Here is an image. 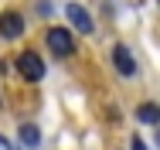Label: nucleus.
Returning <instances> with one entry per match:
<instances>
[{"label": "nucleus", "mask_w": 160, "mask_h": 150, "mask_svg": "<svg viewBox=\"0 0 160 150\" xmlns=\"http://www.w3.org/2000/svg\"><path fill=\"white\" fill-rule=\"evenodd\" d=\"M21 143H24V147H38V143H41V133H38L34 123H24V126H21Z\"/></svg>", "instance_id": "nucleus-6"}, {"label": "nucleus", "mask_w": 160, "mask_h": 150, "mask_svg": "<svg viewBox=\"0 0 160 150\" xmlns=\"http://www.w3.org/2000/svg\"><path fill=\"white\" fill-rule=\"evenodd\" d=\"M129 150H147V147H143V140H136V137H133V143H129Z\"/></svg>", "instance_id": "nucleus-8"}, {"label": "nucleus", "mask_w": 160, "mask_h": 150, "mask_svg": "<svg viewBox=\"0 0 160 150\" xmlns=\"http://www.w3.org/2000/svg\"><path fill=\"white\" fill-rule=\"evenodd\" d=\"M0 150H10V143H7V140H3V137H0Z\"/></svg>", "instance_id": "nucleus-9"}, {"label": "nucleus", "mask_w": 160, "mask_h": 150, "mask_svg": "<svg viewBox=\"0 0 160 150\" xmlns=\"http://www.w3.org/2000/svg\"><path fill=\"white\" fill-rule=\"evenodd\" d=\"M17 72H21V79H28V82H41V79H44V61L38 58L34 51H24V55H17Z\"/></svg>", "instance_id": "nucleus-1"}, {"label": "nucleus", "mask_w": 160, "mask_h": 150, "mask_svg": "<svg viewBox=\"0 0 160 150\" xmlns=\"http://www.w3.org/2000/svg\"><path fill=\"white\" fill-rule=\"evenodd\" d=\"M44 41H48V48H51V55H58V58H68L72 55V48H75V41H72V34L65 28H51L44 34Z\"/></svg>", "instance_id": "nucleus-2"}, {"label": "nucleus", "mask_w": 160, "mask_h": 150, "mask_svg": "<svg viewBox=\"0 0 160 150\" xmlns=\"http://www.w3.org/2000/svg\"><path fill=\"white\" fill-rule=\"evenodd\" d=\"M0 34H3V38H21V34H24V17L14 14V10H7V14L0 17Z\"/></svg>", "instance_id": "nucleus-5"}, {"label": "nucleus", "mask_w": 160, "mask_h": 150, "mask_svg": "<svg viewBox=\"0 0 160 150\" xmlns=\"http://www.w3.org/2000/svg\"><path fill=\"white\" fill-rule=\"evenodd\" d=\"M136 116H140V120H143V123H157V120H160V113H157V106H143V109H140V113H136Z\"/></svg>", "instance_id": "nucleus-7"}, {"label": "nucleus", "mask_w": 160, "mask_h": 150, "mask_svg": "<svg viewBox=\"0 0 160 150\" xmlns=\"http://www.w3.org/2000/svg\"><path fill=\"white\" fill-rule=\"evenodd\" d=\"M65 17L82 31V34H89V31H92V17H89V10H85V7H78V3H68V7H65Z\"/></svg>", "instance_id": "nucleus-4"}, {"label": "nucleus", "mask_w": 160, "mask_h": 150, "mask_svg": "<svg viewBox=\"0 0 160 150\" xmlns=\"http://www.w3.org/2000/svg\"><path fill=\"white\" fill-rule=\"evenodd\" d=\"M112 65H116L119 75H126V79L136 75V61H133V55L126 51V44H116V48H112Z\"/></svg>", "instance_id": "nucleus-3"}]
</instances>
